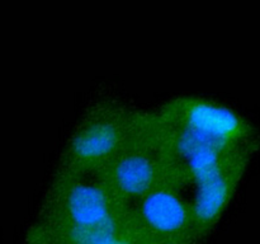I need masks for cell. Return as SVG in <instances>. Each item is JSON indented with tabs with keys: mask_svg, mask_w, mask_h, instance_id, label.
Listing matches in <instances>:
<instances>
[{
	"mask_svg": "<svg viewBox=\"0 0 260 244\" xmlns=\"http://www.w3.org/2000/svg\"><path fill=\"white\" fill-rule=\"evenodd\" d=\"M140 117L114 103L101 104L79 124L69 142L63 172L96 174L128 141Z\"/></svg>",
	"mask_w": 260,
	"mask_h": 244,
	"instance_id": "cell-3",
	"label": "cell"
},
{
	"mask_svg": "<svg viewBox=\"0 0 260 244\" xmlns=\"http://www.w3.org/2000/svg\"><path fill=\"white\" fill-rule=\"evenodd\" d=\"M124 210L95 174L62 172L46 195L37 223L66 230H94Z\"/></svg>",
	"mask_w": 260,
	"mask_h": 244,
	"instance_id": "cell-2",
	"label": "cell"
},
{
	"mask_svg": "<svg viewBox=\"0 0 260 244\" xmlns=\"http://www.w3.org/2000/svg\"><path fill=\"white\" fill-rule=\"evenodd\" d=\"M95 175L127 210L157 186L174 180L155 118L140 117L128 141Z\"/></svg>",
	"mask_w": 260,
	"mask_h": 244,
	"instance_id": "cell-1",
	"label": "cell"
},
{
	"mask_svg": "<svg viewBox=\"0 0 260 244\" xmlns=\"http://www.w3.org/2000/svg\"><path fill=\"white\" fill-rule=\"evenodd\" d=\"M140 244H151V243H147L146 240H144V239L141 238V241H140Z\"/></svg>",
	"mask_w": 260,
	"mask_h": 244,
	"instance_id": "cell-5",
	"label": "cell"
},
{
	"mask_svg": "<svg viewBox=\"0 0 260 244\" xmlns=\"http://www.w3.org/2000/svg\"><path fill=\"white\" fill-rule=\"evenodd\" d=\"M180 186L169 180L157 186L128 208L137 233L151 244H198L192 202L180 195Z\"/></svg>",
	"mask_w": 260,
	"mask_h": 244,
	"instance_id": "cell-4",
	"label": "cell"
}]
</instances>
